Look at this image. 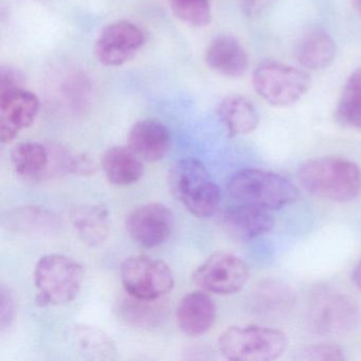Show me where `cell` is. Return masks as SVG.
Wrapping results in <instances>:
<instances>
[{"label": "cell", "mask_w": 361, "mask_h": 361, "mask_svg": "<svg viewBox=\"0 0 361 361\" xmlns=\"http://www.w3.org/2000/svg\"><path fill=\"white\" fill-rule=\"evenodd\" d=\"M20 77L18 73L11 68L1 69L0 73V92L20 88Z\"/></svg>", "instance_id": "83f0119b"}, {"label": "cell", "mask_w": 361, "mask_h": 361, "mask_svg": "<svg viewBox=\"0 0 361 361\" xmlns=\"http://www.w3.org/2000/svg\"><path fill=\"white\" fill-rule=\"evenodd\" d=\"M217 115L231 136L248 135L259 126V114L253 103L245 97L231 96L217 106Z\"/></svg>", "instance_id": "d6986e66"}, {"label": "cell", "mask_w": 361, "mask_h": 361, "mask_svg": "<svg viewBox=\"0 0 361 361\" xmlns=\"http://www.w3.org/2000/svg\"><path fill=\"white\" fill-rule=\"evenodd\" d=\"M221 224L227 233L240 240H251L269 233L274 221L269 210L252 206L236 204L224 212Z\"/></svg>", "instance_id": "4fadbf2b"}, {"label": "cell", "mask_w": 361, "mask_h": 361, "mask_svg": "<svg viewBox=\"0 0 361 361\" xmlns=\"http://www.w3.org/2000/svg\"><path fill=\"white\" fill-rule=\"evenodd\" d=\"M176 316L181 331L196 337L207 333L214 324L216 306L207 291H192L179 302Z\"/></svg>", "instance_id": "9a60e30c"}, {"label": "cell", "mask_w": 361, "mask_h": 361, "mask_svg": "<svg viewBox=\"0 0 361 361\" xmlns=\"http://www.w3.org/2000/svg\"><path fill=\"white\" fill-rule=\"evenodd\" d=\"M126 231L143 248H155L166 243L172 234L174 216L166 204H142L128 214Z\"/></svg>", "instance_id": "30bf717a"}, {"label": "cell", "mask_w": 361, "mask_h": 361, "mask_svg": "<svg viewBox=\"0 0 361 361\" xmlns=\"http://www.w3.org/2000/svg\"><path fill=\"white\" fill-rule=\"evenodd\" d=\"M102 169L109 183L119 187L133 185L142 178L141 158L130 147H114L105 152Z\"/></svg>", "instance_id": "ac0fdd59"}, {"label": "cell", "mask_w": 361, "mask_h": 361, "mask_svg": "<svg viewBox=\"0 0 361 361\" xmlns=\"http://www.w3.org/2000/svg\"><path fill=\"white\" fill-rule=\"evenodd\" d=\"M204 59L212 71L225 77H243L248 71V54L240 41L232 35H219L213 39L207 48Z\"/></svg>", "instance_id": "5bb4252c"}, {"label": "cell", "mask_w": 361, "mask_h": 361, "mask_svg": "<svg viewBox=\"0 0 361 361\" xmlns=\"http://www.w3.org/2000/svg\"><path fill=\"white\" fill-rule=\"evenodd\" d=\"M271 1L272 0H242L243 9L247 16L255 18L266 9Z\"/></svg>", "instance_id": "f1b7e54d"}, {"label": "cell", "mask_w": 361, "mask_h": 361, "mask_svg": "<svg viewBox=\"0 0 361 361\" xmlns=\"http://www.w3.org/2000/svg\"><path fill=\"white\" fill-rule=\"evenodd\" d=\"M121 282L130 297L154 302L172 290L174 276L164 262L147 255H134L122 264Z\"/></svg>", "instance_id": "ba28073f"}, {"label": "cell", "mask_w": 361, "mask_h": 361, "mask_svg": "<svg viewBox=\"0 0 361 361\" xmlns=\"http://www.w3.org/2000/svg\"><path fill=\"white\" fill-rule=\"evenodd\" d=\"M128 147L147 161H158L168 153L170 133L157 120L145 119L137 122L128 133Z\"/></svg>", "instance_id": "2e32d148"}, {"label": "cell", "mask_w": 361, "mask_h": 361, "mask_svg": "<svg viewBox=\"0 0 361 361\" xmlns=\"http://www.w3.org/2000/svg\"><path fill=\"white\" fill-rule=\"evenodd\" d=\"M219 352L228 360L271 361L287 348L283 331L259 325H238L224 331L217 340Z\"/></svg>", "instance_id": "277c9868"}, {"label": "cell", "mask_w": 361, "mask_h": 361, "mask_svg": "<svg viewBox=\"0 0 361 361\" xmlns=\"http://www.w3.org/2000/svg\"><path fill=\"white\" fill-rule=\"evenodd\" d=\"M307 320L310 329L318 335H346L360 323V308L344 293L320 289L310 299Z\"/></svg>", "instance_id": "8992f818"}, {"label": "cell", "mask_w": 361, "mask_h": 361, "mask_svg": "<svg viewBox=\"0 0 361 361\" xmlns=\"http://www.w3.org/2000/svg\"><path fill=\"white\" fill-rule=\"evenodd\" d=\"M16 314V300L9 288L1 285L0 288V329L5 331L13 322Z\"/></svg>", "instance_id": "4316f807"}, {"label": "cell", "mask_w": 361, "mask_h": 361, "mask_svg": "<svg viewBox=\"0 0 361 361\" xmlns=\"http://www.w3.org/2000/svg\"><path fill=\"white\" fill-rule=\"evenodd\" d=\"M306 71L279 62H265L252 73L255 92L269 104L288 106L299 101L310 87Z\"/></svg>", "instance_id": "52a82bcc"}, {"label": "cell", "mask_w": 361, "mask_h": 361, "mask_svg": "<svg viewBox=\"0 0 361 361\" xmlns=\"http://www.w3.org/2000/svg\"><path fill=\"white\" fill-rule=\"evenodd\" d=\"M14 170L27 178L46 176L50 161L48 145L35 141L18 143L11 151Z\"/></svg>", "instance_id": "44dd1931"}, {"label": "cell", "mask_w": 361, "mask_h": 361, "mask_svg": "<svg viewBox=\"0 0 361 361\" xmlns=\"http://www.w3.org/2000/svg\"><path fill=\"white\" fill-rule=\"evenodd\" d=\"M353 282H354L355 286L361 290V259L353 272Z\"/></svg>", "instance_id": "f546056e"}, {"label": "cell", "mask_w": 361, "mask_h": 361, "mask_svg": "<svg viewBox=\"0 0 361 361\" xmlns=\"http://www.w3.org/2000/svg\"><path fill=\"white\" fill-rule=\"evenodd\" d=\"M227 193L236 204H252L266 210H279L299 198V190L276 173L245 169L235 173L227 185Z\"/></svg>", "instance_id": "7a4b0ae2"}, {"label": "cell", "mask_w": 361, "mask_h": 361, "mask_svg": "<svg viewBox=\"0 0 361 361\" xmlns=\"http://www.w3.org/2000/svg\"><path fill=\"white\" fill-rule=\"evenodd\" d=\"M71 221L79 238L88 246H100L109 238V212L102 204H86L73 209Z\"/></svg>", "instance_id": "e0dca14e"}, {"label": "cell", "mask_w": 361, "mask_h": 361, "mask_svg": "<svg viewBox=\"0 0 361 361\" xmlns=\"http://www.w3.org/2000/svg\"><path fill=\"white\" fill-rule=\"evenodd\" d=\"M257 293L259 308L264 314L283 312L293 303V291L282 283L266 282Z\"/></svg>", "instance_id": "603a6c76"}, {"label": "cell", "mask_w": 361, "mask_h": 361, "mask_svg": "<svg viewBox=\"0 0 361 361\" xmlns=\"http://www.w3.org/2000/svg\"><path fill=\"white\" fill-rule=\"evenodd\" d=\"M143 44L142 30L133 23L120 20L103 29L97 39L94 54L105 66H121L138 54Z\"/></svg>", "instance_id": "8fae6325"}, {"label": "cell", "mask_w": 361, "mask_h": 361, "mask_svg": "<svg viewBox=\"0 0 361 361\" xmlns=\"http://www.w3.org/2000/svg\"><path fill=\"white\" fill-rule=\"evenodd\" d=\"M75 338L80 350L86 354L105 358L115 353L111 340L97 327L80 325L75 329Z\"/></svg>", "instance_id": "cb8c5ba5"}, {"label": "cell", "mask_w": 361, "mask_h": 361, "mask_svg": "<svg viewBox=\"0 0 361 361\" xmlns=\"http://www.w3.org/2000/svg\"><path fill=\"white\" fill-rule=\"evenodd\" d=\"M174 16L192 27H204L211 20L209 0H168Z\"/></svg>", "instance_id": "d4e9b609"}, {"label": "cell", "mask_w": 361, "mask_h": 361, "mask_svg": "<svg viewBox=\"0 0 361 361\" xmlns=\"http://www.w3.org/2000/svg\"><path fill=\"white\" fill-rule=\"evenodd\" d=\"M356 7L361 16V0H356Z\"/></svg>", "instance_id": "4dcf8cb0"}, {"label": "cell", "mask_w": 361, "mask_h": 361, "mask_svg": "<svg viewBox=\"0 0 361 361\" xmlns=\"http://www.w3.org/2000/svg\"><path fill=\"white\" fill-rule=\"evenodd\" d=\"M84 270L81 264L63 255H47L35 266L37 302L41 305H64L81 290Z\"/></svg>", "instance_id": "5b68a950"}, {"label": "cell", "mask_w": 361, "mask_h": 361, "mask_svg": "<svg viewBox=\"0 0 361 361\" xmlns=\"http://www.w3.org/2000/svg\"><path fill=\"white\" fill-rule=\"evenodd\" d=\"M298 360L342 361L345 359L343 350L331 343H318L306 346L298 353Z\"/></svg>", "instance_id": "484cf974"}, {"label": "cell", "mask_w": 361, "mask_h": 361, "mask_svg": "<svg viewBox=\"0 0 361 361\" xmlns=\"http://www.w3.org/2000/svg\"><path fill=\"white\" fill-rule=\"evenodd\" d=\"M192 278L202 290L231 295L245 286L249 279V269L240 257L231 253L216 252L196 268Z\"/></svg>", "instance_id": "9c48e42d"}, {"label": "cell", "mask_w": 361, "mask_h": 361, "mask_svg": "<svg viewBox=\"0 0 361 361\" xmlns=\"http://www.w3.org/2000/svg\"><path fill=\"white\" fill-rule=\"evenodd\" d=\"M302 187L317 197L348 202L361 192V170L350 160L323 157L310 160L299 170Z\"/></svg>", "instance_id": "6da1fadb"}, {"label": "cell", "mask_w": 361, "mask_h": 361, "mask_svg": "<svg viewBox=\"0 0 361 361\" xmlns=\"http://www.w3.org/2000/svg\"><path fill=\"white\" fill-rule=\"evenodd\" d=\"M335 117L341 126L361 130V68L355 71L346 81Z\"/></svg>", "instance_id": "7402d4cb"}, {"label": "cell", "mask_w": 361, "mask_h": 361, "mask_svg": "<svg viewBox=\"0 0 361 361\" xmlns=\"http://www.w3.org/2000/svg\"><path fill=\"white\" fill-rule=\"evenodd\" d=\"M302 66L312 71L327 68L335 60L336 45L333 39L322 30H312L302 37L295 49Z\"/></svg>", "instance_id": "ffe728a7"}, {"label": "cell", "mask_w": 361, "mask_h": 361, "mask_svg": "<svg viewBox=\"0 0 361 361\" xmlns=\"http://www.w3.org/2000/svg\"><path fill=\"white\" fill-rule=\"evenodd\" d=\"M171 192L194 216H212L221 204V191L206 166L194 158L175 162L169 172Z\"/></svg>", "instance_id": "3957f363"}, {"label": "cell", "mask_w": 361, "mask_h": 361, "mask_svg": "<svg viewBox=\"0 0 361 361\" xmlns=\"http://www.w3.org/2000/svg\"><path fill=\"white\" fill-rule=\"evenodd\" d=\"M39 111V98L29 90L20 87L0 92L1 142H12L22 130L32 126Z\"/></svg>", "instance_id": "7c38bea8"}]
</instances>
